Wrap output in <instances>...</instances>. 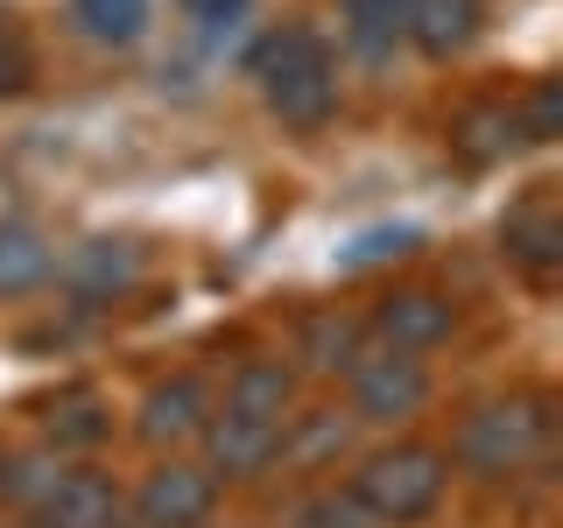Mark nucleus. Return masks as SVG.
I'll return each instance as SVG.
<instances>
[{
	"label": "nucleus",
	"mask_w": 563,
	"mask_h": 528,
	"mask_svg": "<svg viewBox=\"0 0 563 528\" xmlns=\"http://www.w3.org/2000/svg\"><path fill=\"white\" fill-rule=\"evenodd\" d=\"M339 444H345V422L339 416H324V422H310V430L282 437V451H289V458H324V451H339Z\"/></svg>",
	"instance_id": "23"
},
{
	"label": "nucleus",
	"mask_w": 563,
	"mask_h": 528,
	"mask_svg": "<svg viewBox=\"0 0 563 528\" xmlns=\"http://www.w3.org/2000/svg\"><path fill=\"white\" fill-rule=\"evenodd\" d=\"M296 528H380L374 515L360 507V493H317V501H303V515H296Z\"/></svg>",
	"instance_id": "22"
},
{
	"label": "nucleus",
	"mask_w": 563,
	"mask_h": 528,
	"mask_svg": "<svg viewBox=\"0 0 563 528\" xmlns=\"http://www.w3.org/2000/svg\"><path fill=\"white\" fill-rule=\"evenodd\" d=\"M500 254L521 261L528 275H550L556 261H563V211H556L550 190H528L521 205H507V219H500Z\"/></svg>",
	"instance_id": "6"
},
{
	"label": "nucleus",
	"mask_w": 563,
	"mask_h": 528,
	"mask_svg": "<svg viewBox=\"0 0 563 528\" xmlns=\"http://www.w3.org/2000/svg\"><path fill=\"white\" fill-rule=\"evenodd\" d=\"M35 521L43 528H128V501H120V486L99 480V472H64V480L49 486V501L35 507Z\"/></svg>",
	"instance_id": "8"
},
{
	"label": "nucleus",
	"mask_w": 563,
	"mask_h": 528,
	"mask_svg": "<svg viewBox=\"0 0 563 528\" xmlns=\"http://www.w3.org/2000/svg\"><path fill=\"white\" fill-rule=\"evenodd\" d=\"M49 268H57V254H49V240L35 233V226H0V296H29L43 289Z\"/></svg>",
	"instance_id": "16"
},
{
	"label": "nucleus",
	"mask_w": 563,
	"mask_h": 528,
	"mask_svg": "<svg viewBox=\"0 0 563 528\" xmlns=\"http://www.w3.org/2000/svg\"><path fill=\"white\" fill-rule=\"evenodd\" d=\"M444 480H451V458L430 451V444H395V451H374L360 465V480H352V493H360V507L374 521H422L437 501H444Z\"/></svg>",
	"instance_id": "3"
},
{
	"label": "nucleus",
	"mask_w": 563,
	"mask_h": 528,
	"mask_svg": "<svg viewBox=\"0 0 563 528\" xmlns=\"http://www.w3.org/2000/svg\"><path fill=\"white\" fill-rule=\"evenodd\" d=\"M184 8L198 14L205 29H225V22H240V14H246V0H184Z\"/></svg>",
	"instance_id": "25"
},
{
	"label": "nucleus",
	"mask_w": 563,
	"mask_h": 528,
	"mask_svg": "<svg viewBox=\"0 0 563 528\" xmlns=\"http://www.w3.org/2000/svg\"><path fill=\"white\" fill-rule=\"evenodd\" d=\"M451 324H457V310L430 289H395L374 304V331L387 339V352H430L451 339Z\"/></svg>",
	"instance_id": "7"
},
{
	"label": "nucleus",
	"mask_w": 563,
	"mask_h": 528,
	"mask_svg": "<svg viewBox=\"0 0 563 528\" xmlns=\"http://www.w3.org/2000/svg\"><path fill=\"white\" fill-rule=\"evenodd\" d=\"M35 85V50H29V35L0 14V99H22Z\"/></svg>",
	"instance_id": "21"
},
{
	"label": "nucleus",
	"mask_w": 563,
	"mask_h": 528,
	"mask_svg": "<svg viewBox=\"0 0 563 528\" xmlns=\"http://www.w3.org/2000/svg\"><path fill=\"white\" fill-rule=\"evenodd\" d=\"M29 528H43V521H29Z\"/></svg>",
	"instance_id": "27"
},
{
	"label": "nucleus",
	"mask_w": 563,
	"mask_h": 528,
	"mask_svg": "<svg viewBox=\"0 0 563 528\" xmlns=\"http://www.w3.org/2000/svg\"><path fill=\"white\" fill-rule=\"evenodd\" d=\"M211 472L205 465H155L148 480H141V493L128 501V521L134 528H205V515H211Z\"/></svg>",
	"instance_id": "4"
},
{
	"label": "nucleus",
	"mask_w": 563,
	"mask_h": 528,
	"mask_svg": "<svg viewBox=\"0 0 563 528\" xmlns=\"http://www.w3.org/2000/svg\"><path fill=\"white\" fill-rule=\"evenodd\" d=\"M134 275H141V246L134 240H85V246H70V261H64V282L78 296H120V289H134Z\"/></svg>",
	"instance_id": "11"
},
{
	"label": "nucleus",
	"mask_w": 563,
	"mask_h": 528,
	"mask_svg": "<svg viewBox=\"0 0 563 528\" xmlns=\"http://www.w3.org/2000/svg\"><path fill=\"white\" fill-rule=\"evenodd\" d=\"M282 437H289V422H254V416L205 422L211 472H225V480H254V472H268L275 458H282Z\"/></svg>",
	"instance_id": "9"
},
{
	"label": "nucleus",
	"mask_w": 563,
	"mask_h": 528,
	"mask_svg": "<svg viewBox=\"0 0 563 528\" xmlns=\"http://www.w3.org/2000/svg\"><path fill=\"white\" fill-rule=\"evenodd\" d=\"M205 422H211V395L198 374L148 387V402H141V437L148 444H190V437H205Z\"/></svg>",
	"instance_id": "10"
},
{
	"label": "nucleus",
	"mask_w": 563,
	"mask_h": 528,
	"mask_svg": "<svg viewBox=\"0 0 563 528\" xmlns=\"http://www.w3.org/2000/svg\"><path fill=\"white\" fill-rule=\"evenodd\" d=\"M43 422H49V437H57V444H99V437L113 430V416H106V402L92 395V387H70V395H57Z\"/></svg>",
	"instance_id": "17"
},
{
	"label": "nucleus",
	"mask_w": 563,
	"mask_h": 528,
	"mask_svg": "<svg viewBox=\"0 0 563 528\" xmlns=\"http://www.w3.org/2000/svg\"><path fill=\"white\" fill-rule=\"evenodd\" d=\"M472 29H479L472 0H409V14H401V35H416V50H430V57L465 50Z\"/></svg>",
	"instance_id": "13"
},
{
	"label": "nucleus",
	"mask_w": 563,
	"mask_h": 528,
	"mask_svg": "<svg viewBox=\"0 0 563 528\" xmlns=\"http://www.w3.org/2000/svg\"><path fill=\"white\" fill-rule=\"evenodd\" d=\"M556 120H563V92H556V85H536V99H528V113H521V134L528 141H550Z\"/></svg>",
	"instance_id": "24"
},
{
	"label": "nucleus",
	"mask_w": 563,
	"mask_h": 528,
	"mask_svg": "<svg viewBox=\"0 0 563 528\" xmlns=\"http://www.w3.org/2000/svg\"><path fill=\"white\" fill-rule=\"evenodd\" d=\"M70 14L85 22V35L99 43H134L148 29V0H70Z\"/></svg>",
	"instance_id": "18"
},
{
	"label": "nucleus",
	"mask_w": 563,
	"mask_h": 528,
	"mask_svg": "<svg viewBox=\"0 0 563 528\" xmlns=\"http://www.w3.org/2000/svg\"><path fill=\"white\" fill-rule=\"evenodd\" d=\"M451 141H457V155L465 163H500L507 148H521V113L515 106H472V113H457V128H451Z\"/></svg>",
	"instance_id": "15"
},
{
	"label": "nucleus",
	"mask_w": 563,
	"mask_h": 528,
	"mask_svg": "<svg viewBox=\"0 0 563 528\" xmlns=\"http://www.w3.org/2000/svg\"><path fill=\"white\" fill-rule=\"evenodd\" d=\"M303 360L317 374H352L366 360V324L360 317H339V310H317L303 324Z\"/></svg>",
	"instance_id": "14"
},
{
	"label": "nucleus",
	"mask_w": 563,
	"mask_h": 528,
	"mask_svg": "<svg viewBox=\"0 0 563 528\" xmlns=\"http://www.w3.org/2000/svg\"><path fill=\"white\" fill-rule=\"evenodd\" d=\"M416 246H422V233H416V226H374V233H360V240H352L345 254H339V268L352 275V268H374V261L416 254Z\"/></svg>",
	"instance_id": "19"
},
{
	"label": "nucleus",
	"mask_w": 563,
	"mask_h": 528,
	"mask_svg": "<svg viewBox=\"0 0 563 528\" xmlns=\"http://www.w3.org/2000/svg\"><path fill=\"white\" fill-rule=\"evenodd\" d=\"M542 444H550V402H542V395L479 402V409L457 422V437H451L457 465L486 472V480H500V472H521Z\"/></svg>",
	"instance_id": "2"
},
{
	"label": "nucleus",
	"mask_w": 563,
	"mask_h": 528,
	"mask_svg": "<svg viewBox=\"0 0 563 528\" xmlns=\"http://www.w3.org/2000/svg\"><path fill=\"white\" fill-rule=\"evenodd\" d=\"M0 480H8V451H0Z\"/></svg>",
	"instance_id": "26"
},
{
	"label": "nucleus",
	"mask_w": 563,
	"mask_h": 528,
	"mask_svg": "<svg viewBox=\"0 0 563 528\" xmlns=\"http://www.w3.org/2000/svg\"><path fill=\"white\" fill-rule=\"evenodd\" d=\"M352 14V35H360V50H387V35H401V14H409V0H345Z\"/></svg>",
	"instance_id": "20"
},
{
	"label": "nucleus",
	"mask_w": 563,
	"mask_h": 528,
	"mask_svg": "<svg viewBox=\"0 0 563 528\" xmlns=\"http://www.w3.org/2000/svg\"><path fill=\"white\" fill-rule=\"evenodd\" d=\"M296 402V374L282 360H246L233 381H225V416H254V422H289Z\"/></svg>",
	"instance_id": "12"
},
{
	"label": "nucleus",
	"mask_w": 563,
	"mask_h": 528,
	"mask_svg": "<svg viewBox=\"0 0 563 528\" xmlns=\"http://www.w3.org/2000/svg\"><path fill=\"white\" fill-rule=\"evenodd\" d=\"M430 402V374H422L416 352H380V360L352 366V409L360 422H401Z\"/></svg>",
	"instance_id": "5"
},
{
	"label": "nucleus",
	"mask_w": 563,
	"mask_h": 528,
	"mask_svg": "<svg viewBox=\"0 0 563 528\" xmlns=\"http://www.w3.org/2000/svg\"><path fill=\"white\" fill-rule=\"evenodd\" d=\"M254 78L261 99L275 106L289 128H324L331 99H339V78H331V50L317 43L310 29H282L254 50Z\"/></svg>",
	"instance_id": "1"
}]
</instances>
